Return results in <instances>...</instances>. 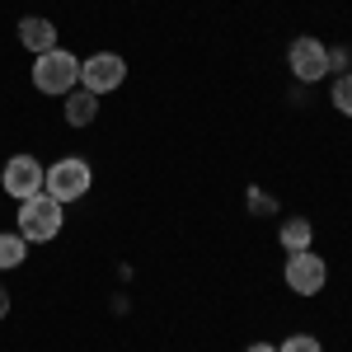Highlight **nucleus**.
Here are the masks:
<instances>
[{"instance_id": "0eeeda50", "label": "nucleus", "mask_w": 352, "mask_h": 352, "mask_svg": "<svg viewBox=\"0 0 352 352\" xmlns=\"http://www.w3.org/2000/svg\"><path fill=\"white\" fill-rule=\"evenodd\" d=\"M287 56H292V76H296V80H305V85L320 80V76L329 71V52L315 43V38H296Z\"/></svg>"}, {"instance_id": "9d476101", "label": "nucleus", "mask_w": 352, "mask_h": 352, "mask_svg": "<svg viewBox=\"0 0 352 352\" xmlns=\"http://www.w3.org/2000/svg\"><path fill=\"white\" fill-rule=\"evenodd\" d=\"M282 249H287V254L310 249V221H305V217H287V221H282Z\"/></svg>"}, {"instance_id": "f257e3e1", "label": "nucleus", "mask_w": 352, "mask_h": 352, "mask_svg": "<svg viewBox=\"0 0 352 352\" xmlns=\"http://www.w3.org/2000/svg\"><path fill=\"white\" fill-rule=\"evenodd\" d=\"M56 230H61V202H56V197L33 192V197H24V202H19V235H24L28 244L52 240Z\"/></svg>"}, {"instance_id": "f8f14e48", "label": "nucleus", "mask_w": 352, "mask_h": 352, "mask_svg": "<svg viewBox=\"0 0 352 352\" xmlns=\"http://www.w3.org/2000/svg\"><path fill=\"white\" fill-rule=\"evenodd\" d=\"M333 109L352 118V76H338L333 80Z\"/></svg>"}, {"instance_id": "7ed1b4c3", "label": "nucleus", "mask_w": 352, "mask_h": 352, "mask_svg": "<svg viewBox=\"0 0 352 352\" xmlns=\"http://www.w3.org/2000/svg\"><path fill=\"white\" fill-rule=\"evenodd\" d=\"M43 192L56 197V202H76L89 192V164L85 160H56L47 169V179H43Z\"/></svg>"}, {"instance_id": "1a4fd4ad", "label": "nucleus", "mask_w": 352, "mask_h": 352, "mask_svg": "<svg viewBox=\"0 0 352 352\" xmlns=\"http://www.w3.org/2000/svg\"><path fill=\"white\" fill-rule=\"evenodd\" d=\"M94 118H99V94L71 89V94H66V122H71V127H89Z\"/></svg>"}, {"instance_id": "39448f33", "label": "nucleus", "mask_w": 352, "mask_h": 352, "mask_svg": "<svg viewBox=\"0 0 352 352\" xmlns=\"http://www.w3.org/2000/svg\"><path fill=\"white\" fill-rule=\"evenodd\" d=\"M324 258L320 254H310V249H300V254H292L287 258V287L292 292H300V296H315V292H324Z\"/></svg>"}, {"instance_id": "6e6552de", "label": "nucleus", "mask_w": 352, "mask_h": 352, "mask_svg": "<svg viewBox=\"0 0 352 352\" xmlns=\"http://www.w3.org/2000/svg\"><path fill=\"white\" fill-rule=\"evenodd\" d=\"M19 43H24L33 56H43V52L56 47V28L47 24V19H38V14H28V19H19Z\"/></svg>"}, {"instance_id": "4468645a", "label": "nucleus", "mask_w": 352, "mask_h": 352, "mask_svg": "<svg viewBox=\"0 0 352 352\" xmlns=\"http://www.w3.org/2000/svg\"><path fill=\"white\" fill-rule=\"evenodd\" d=\"M5 315H10V292L0 287V320H5Z\"/></svg>"}, {"instance_id": "2eb2a0df", "label": "nucleus", "mask_w": 352, "mask_h": 352, "mask_svg": "<svg viewBox=\"0 0 352 352\" xmlns=\"http://www.w3.org/2000/svg\"><path fill=\"white\" fill-rule=\"evenodd\" d=\"M244 352H277L272 343H254V348H244Z\"/></svg>"}, {"instance_id": "20e7f679", "label": "nucleus", "mask_w": 352, "mask_h": 352, "mask_svg": "<svg viewBox=\"0 0 352 352\" xmlns=\"http://www.w3.org/2000/svg\"><path fill=\"white\" fill-rule=\"evenodd\" d=\"M122 80H127V61L118 52H99L89 61H80V85L89 94H113Z\"/></svg>"}, {"instance_id": "ddd939ff", "label": "nucleus", "mask_w": 352, "mask_h": 352, "mask_svg": "<svg viewBox=\"0 0 352 352\" xmlns=\"http://www.w3.org/2000/svg\"><path fill=\"white\" fill-rule=\"evenodd\" d=\"M277 352H320V338H305V333H296V338H287Z\"/></svg>"}, {"instance_id": "423d86ee", "label": "nucleus", "mask_w": 352, "mask_h": 352, "mask_svg": "<svg viewBox=\"0 0 352 352\" xmlns=\"http://www.w3.org/2000/svg\"><path fill=\"white\" fill-rule=\"evenodd\" d=\"M43 179H47V169L33 160V155H14V160L5 164V192L10 197H33V192H43Z\"/></svg>"}, {"instance_id": "9b49d317", "label": "nucleus", "mask_w": 352, "mask_h": 352, "mask_svg": "<svg viewBox=\"0 0 352 352\" xmlns=\"http://www.w3.org/2000/svg\"><path fill=\"white\" fill-rule=\"evenodd\" d=\"M28 254V240L14 230V235H0V268H19Z\"/></svg>"}, {"instance_id": "f03ea898", "label": "nucleus", "mask_w": 352, "mask_h": 352, "mask_svg": "<svg viewBox=\"0 0 352 352\" xmlns=\"http://www.w3.org/2000/svg\"><path fill=\"white\" fill-rule=\"evenodd\" d=\"M76 80H80V61H76L71 52H61V47L43 52V56H38V66H33V85H38V94H71Z\"/></svg>"}]
</instances>
